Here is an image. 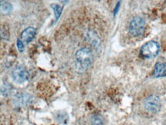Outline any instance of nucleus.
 I'll list each match as a JSON object with an SVG mask.
<instances>
[{
    "instance_id": "9b49d317",
    "label": "nucleus",
    "mask_w": 166,
    "mask_h": 125,
    "mask_svg": "<svg viewBox=\"0 0 166 125\" xmlns=\"http://www.w3.org/2000/svg\"><path fill=\"white\" fill-rule=\"evenodd\" d=\"M91 125H104V118L100 114H94L92 116L91 119Z\"/></svg>"
},
{
    "instance_id": "f03ea898",
    "label": "nucleus",
    "mask_w": 166,
    "mask_h": 125,
    "mask_svg": "<svg viewBox=\"0 0 166 125\" xmlns=\"http://www.w3.org/2000/svg\"><path fill=\"white\" fill-rule=\"evenodd\" d=\"M146 29V22L142 17H134L130 21L129 31L132 36L138 37L142 36Z\"/></svg>"
},
{
    "instance_id": "7ed1b4c3",
    "label": "nucleus",
    "mask_w": 166,
    "mask_h": 125,
    "mask_svg": "<svg viewBox=\"0 0 166 125\" xmlns=\"http://www.w3.org/2000/svg\"><path fill=\"white\" fill-rule=\"evenodd\" d=\"M159 49L160 47L157 41H149L142 46L140 52L146 58H153L159 54Z\"/></svg>"
},
{
    "instance_id": "20e7f679",
    "label": "nucleus",
    "mask_w": 166,
    "mask_h": 125,
    "mask_svg": "<svg viewBox=\"0 0 166 125\" xmlns=\"http://www.w3.org/2000/svg\"><path fill=\"white\" fill-rule=\"evenodd\" d=\"M161 106L160 98L156 95L149 96L144 101V108L151 114H157L160 110Z\"/></svg>"
},
{
    "instance_id": "0eeeda50",
    "label": "nucleus",
    "mask_w": 166,
    "mask_h": 125,
    "mask_svg": "<svg viewBox=\"0 0 166 125\" xmlns=\"http://www.w3.org/2000/svg\"><path fill=\"white\" fill-rule=\"evenodd\" d=\"M30 96L25 93H18L13 97V103L15 106L22 107L29 101Z\"/></svg>"
},
{
    "instance_id": "f257e3e1",
    "label": "nucleus",
    "mask_w": 166,
    "mask_h": 125,
    "mask_svg": "<svg viewBox=\"0 0 166 125\" xmlns=\"http://www.w3.org/2000/svg\"><path fill=\"white\" fill-rule=\"evenodd\" d=\"M93 57L91 51L87 48L80 49L75 54V70L78 73H83L91 67Z\"/></svg>"
},
{
    "instance_id": "9d476101",
    "label": "nucleus",
    "mask_w": 166,
    "mask_h": 125,
    "mask_svg": "<svg viewBox=\"0 0 166 125\" xmlns=\"http://www.w3.org/2000/svg\"><path fill=\"white\" fill-rule=\"evenodd\" d=\"M12 10V6L7 2L1 1V13L6 15L9 14Z\"/></svg>"
},
{
    "instance_id": "4468645a",
    "label": "nucleus",
    "mask_w": 166,
    "mask_h": 125,
    "mask_svg": "<svg viewBox=\"0 0 166 125\" xmlns=\"http://www.w3.org/2000/svg\"><path fill=\"white\" fill-rule=\"evenodd\" d=\"M120 2H118V4H117V6H116V8H115V12H114V15H116V14H117V11H118L119 7H120Z\"/></svg>"
},
{
    "instance_id": "f8f14e48",
    "label": "nucleus",
    "mask_w": 166,
    "mask_h": 125,
    "mask_svg": "<svg viewBox=\"0 0 166 125\" xmlns=\"http://www.w3.org/2000/svg\"><path fill=\"white\" fill-rule=\"evenodd\" d=\"M51 7H52L53 10H54V14H55V18H56V21L59 19L60 17L61 12H62V7L60 6V5L57 4H53L51 5Z\"/></svg>"
},
{
    "instance_id": "6e6552de",
    "label": "nucleus",
    "mask_w": 166,
    "mask_h": 125,
    "mask_svg": "<svg viewBox=\"0 0 166 125\" xmlns=\"http://www.w3.org/2000/svg\"><path fill=\"white\" fill-rule=\"evenodd\" d=\"M166 75V63L165 62H159L155 65L153 71V76L155 78H160Z\"/></svg>"
},
{
    "instance_id": "ddd939ff",
    "label": "nucleus",
    "mask_w": 166,
    "mask_h": 125,
    "mask_svg": "<svg viewBox=\"0 0 166 125\" xmlns=\"http://www.w3.org/2000/svg\"><path fill=\"white\" fill-rule=\"evenodd\" d=\"M17 47L18 49L19 50V52H22L24 50V43L22 42V40L20 39V38H19V39L17 40Z\"/></svg>"
},
{
    "instance_id": "39448f33",
    "label": "nucleus",
    "mask_w": 166,
    "mask_h": 125,
    "mask_svg": "<svg viewBox=\"0 0 166 125\" xmlns=\"http://www.w3.org/2000/svg\"><path fill=\"white\" fill-rule=\"evenodd\" d=\"M12 76L15 82L19 83V84H22V83L28 81V78H29V74L25 67L19 65L14 68L12 73Z\"/></svg>"
},
{
    "instance_id": "1a4fd4ad",
    "label": "nucleus",
    "mask_w": 166,
    "mask_h": 125,
    "mask_svg": "<svg viewBox=\"0 0 166 125\" xmlns=\"http://www.w3.org/2000/svg\"><path fill=\"white\" fill-rule=\"evenodd\" d=\"M87 36L88 41L93 45V47H94L95 49L100 48V38H98V36H96L94 32H89Z\"/></svg>"
},
{
    "instance_id": "423d86ee",
    "label": "nucleus",
    "mask_w": 166,
    "mask_h": 125,
    "mask_svg": "<svg viewBox=\"0 0 166 125\" xmlns=\"http://www.w3.org/2000/svg\"><path fill=\"white\" fill-rule=\"evenodd\" d=\"M36 34V30L33 27H28V28H25L23 32H22L20 36V39L22 40V42L24 44H27V43L30 42L33 38L35 37Z\"/></svg>"
}]
</instances>
